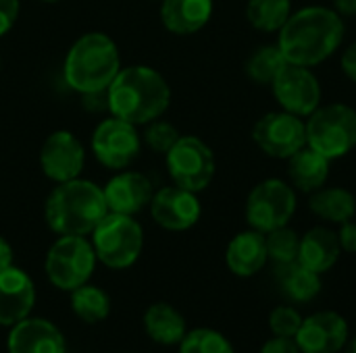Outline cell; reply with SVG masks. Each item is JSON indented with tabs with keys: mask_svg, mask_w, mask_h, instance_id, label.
<instances>
[{
	"mask_svg": "<svg viewBox=\"0 0 356 353\" xmlns=\"http://www.w3.org/2000/svg\"><path fill=\"white\" fill-rule=\"evenodd\" d=\"M344 35V17L332 6L311 4L292 10L286 25L277 31V46L288 62L313 69L340 50Z\"/></svg>",
	"mask_w": 356,
	"mask_h": 353,
	"instance_id": "cell-1",
	"label": "cell"
},
{
	"mask_svg": "<svg viewBox=\"0 0 356 353\" xmlns=\"http://www.w3.org/2000/svg\"><path fill=\"white\" fill-rule=\"evenodd\" d=\"M169 104V81L148 64L121 67L106 89V108L111 117L123 119L136 127L161 119Z\"/></svg>",
	"mask_w": 356,
	"mask_h": 353,
	"instance_id": "cell-2",
	"label": "cell"
},
{
	"mask_svg": "<svg viewBox=\"0 0 356 353\" xmlns=\"http://www.w3.org/2000/svg\"><path fill=\"white\" fill-rule=\"evenodd\" d=\"M108 214L104 191L90 179L56 183L44 204V221L56 235H90Z\"/></svg>",
	"mask_w": 356,
	"mask_h": 353,
	"instance_id": "cell-3",
	"label": "cell"
},
{
	"mask_svg": "<svg viewBox=\"0 0 356 353\" xmlns=\"http://www.w3.org/2000/svg\"><path fill=\"white\" fill-rule=\"evenodd\" d=\"M119 71V46L102 31H88L79 35L71 44L63 64L67 85L81 96L104 94Z\"/></svg>",
	"mask_w": 356,
	"mask_h": 353,
	"instance_id": "cell-4",
	"label": "cell"
},
{
	"mask_svg": "<svg viewBox=\"0 0 356 353\" xmlns=\"http://www.w3.org/2000/svg\"><path fill=\"white\" fill-rule=\"evenodd\" d=\"M307 146L338 160L348 156L356 148V108L346 102L321 104L307 119Z\"/></svg>",
	"mask_w": 356,
	"mask_h": 353,
	"instance_id": "cell-5",
	"label": "cell"
},
{
	"mask_svg": "<svg viewBox=\"0 0 356 353\" xmlns=\"http://www.w3.org/2000/svg\"><path fill=\"white\" fill-rule=\"evenodd\" d=\"M90 237L98 262L113 270L134 266L144 250V229L129 214L108 212Z\"/></svg>",
	"mask_w": 356,
	"mask_h": 353,
	"instance_id": "cell-6",
	"label": "cell"
},
{
	"mask_svg": "<svg viewBox=\"0 0 356 353\" xmlns=\"http://www.w3.org/2000/svg\"><path fill=\"white\" fill-rule=\"evenodd\" d=\"M96 262L98 258L90 239L83 235H58L46 252L44 273L56 289L71 293L90 281Z\"/></svg>",
	"mask_w": 356,
	"mask_h": 353,
	"instance_id": "cell-7",
	"label": "cell"
},
{
	"mask_svg": "<svg viewBox=\"0 0 356 353\" xmlns=\"http://www.w3.org/2000/svg\"><path fill=\"white\" fill-rule=\"evenodd\" d=\"M298 208V191L286 179H265L257 183L244 206V216L250 229L271 233L280 227L290 225Z\"/></svg>",
	"mask_w": 356,
	"mask_h": 353,
	"instance_id": "cell-8",
	"label": "cell"
},
{
	"mask_svg": "<svg viewBox=\"0 0 356 353\" xmlns=\"http://www.w3.org/2000/svg\"><path fill=\"white\" fill-rule=\"evenodd\" d=\"M165 160L173 185L184 187L188 191L200 193L215 179V154L211 146L196 135H181L175 146L165 154Z\"/></svg>",
	"mask_w": 356,
	"mask_h": 353,
	"instance_id": "cell-9",
	"label": "cell"
},
{
	"mask_svg": "<svg viewBox=\"0 0 356 353\" xmlns=\"http://www.w3.org/2000/svg\"><path fill=\"white\" fill-rule=\"evenodd\" d=\"M252 141L269 158L288 160L307 146V121L282 108L271 110L254 123Z\"/></svg>",
	"mask_w": 356,
	"mask_h": 353,
	"instance_id": "cell-10",
	"label": "cell"
},
{
	"mask_svg": "<svg viewBox=\"0 0 356 353\" xmlns=\"http://www.w3.org/2000/svg\"><path fill=\"white\" fill-rule=\"evenodd\" d=\"M90 148L102 166L111 171H123L138 158L142 150V135L138 133L136 125L117 117H108L96 125Z\"/></svg>",
	"mask_w": 356,
	"mask_h": 353,
	"instance_id": "cell-11",
	"label": "cell"
},
{
	"mask_svg": "<svg viewBox=\"0 0 356 353\" xmlns=\"http://www.w3.org/2000/svg\"><path fill=\"white\" fill-rule=\"evenodd\" d=\"M282 110L307 119L323 104L319 77L309 67L288 62L269 85Z\"/></svg>",
	"mask_w": 356,
	"mask_h": 353,
	"instance_id": "cell-12",
	"label": "cell"
},
{
	"mask_svg": "<svg viewBox=\"0 0 356 353\" xmlns=\"http://www.w3.org/2000/svg\"><path fill=\"white\" fill-rule=\"evenodd\" d=\"M86 166V148L67 129L52 131L40 148V169L46 179L65 183L77 179Z\"/></svg>",
	"mask_w": 356,
	"mask_h": 353,
	"instance_id": "cell-13",
	"label": "cell"
},
{
	"mask_svg": "<svg viewBox=\"0 0 356 353\" xmlns=\"http://www.w3.org/2000/svg\"><path fill=\"white\" fill-rule=\"evenodd\" d=\"M150 216L165 231H188L202 216V204L198 193L177 185H167L154 191L150 200Z\"/></svg>",
	"mask_w": 356,
	"mask_h": 353,
	"instance_id": "cell-14",
	"label": "cell"
},
{
	"mask_svg": "<svg viewBox=\"0 0 356 353\" xmlns=\"http://www.w3.org/2000/svg\"><path fill=\"white\" fill-rule=\"evenodd\" d=\"M300 353H338L348 341V322L334 310L315 312L302 318L294 337Z\"/></svg>",
	"mask_w": 356,
	"mask_h": 353,
	"instance_id": "cell-15",
	"label": "cell"
},
{
	"mask_svg": "<svg viewBox=\"0 0 356 353\" xmlns=\"http://www.w3.org/2000/svg\"><path fill=\"white\" fill-rule=\"evenodd\" d=\"M106 208L108 212L117 214H129L136 216L146 206H150V200L154 196L152 181L138 171H117L113 179L102 187Z\"/></svg>",
	"mask_w": 356,
	"mask_h": 353,
	"instance_id": "cell-16",
	"label": "cell"
},
{
	"mask_svg": "<svg viewBox=\"0 0 356 353\" xmlns=\"http://www.w3.org/2000/svg\"><path fill=\"white\" fill-rule=\"evenodd\" d=\"M8 353H67L65 335L46 318L27 316L13 325L6 337Z\"/></svg>",
	"mask_w": 356,
	"mask_h": 353,
	"instance_id": "cell-17",
	"label": "cell"
},
{
	"mask_svg": "<svg viewBox=\"0 0 356 353\" xmlns=\"http://www.w3.org/2000/svg\"><path fill=\"white\" fill-rule=\"evenodd\" d=\"M35 306L31 277L15 264L0 273V327H13L27 318Z\"/></svg>",
	"mask_w": 356,
	"mask_h": 353,
	"instance_id": "cell-18",
	"label": "cell"
},
{
	"mask_svg": "<svg viewBox=\"0 0 356 353\" xmlns=\"http://www.w3.org/2000/svg\"><path fill=\"white\" fill-rule=\"evenodd\" d=\"M269 262L267 254V239L265 233L248 229L232 237L225 250V264L227 268L242 279L259 275Z\"/></svg>",
	"mask_w": 356,
	"mask_h": 353,
	"instance_id": "cell-19",
	"label": "cell"
},
{
	"mask_svg": "<svg viewBox=\"0 0 356 353\" xmlns=\"http://www.w3.org/2000/svg\"><path fill=\"white\" fill-rule=\"evenodd\" d=\"M213 0H161V23L175 35L200 31L213 17Z\"/></svg>",
	"mask_w": 356,
	"mask_h": 353,
	"instance_id": "cell-20",
	"label": "cell"
},
{
	"mask_svg": "<svg viewBox=\"0 0 356 353\" xmlns=\"http://www.w3.org/2000/svg\"><path fill=\"white\" fill-rule=\"evenodd\" d=\"M342 248L338 235L330 227H313L305 235H300L298 264L307 266L313 273H327L340 260Z\"/></svg>",
	"mask_w": 356,
	"mask_h": 353,
	"instance_id": "cell-21",
	"label": "cell"
},
{
	"mask_svg": "<svg viewBox=\"0 0 356 353\" xmlns=\"http://www.w3.org/2000/svg\"><path fill=\"white\" fill-rule=\"evenodd\" d=\"M286 162H288V169H286L288 181L296 191L313 193V191L321 189L323 185H327L332 160H327L313 148L305 146L294 156H290Z\"/></svg>",
	"mask_w": 356,
	"mask_h": 353,
	"instance_id": "cell-22",
	"label": "cell"
},
{
	"mask_svg": "<svg viewBox=\"0 0 356 353\" xmlns=\"http://www.w3.org/2000/svg\"><path fill=\"white\" fill-rule=\"evenodd\" d=\"M142 325H144L146 335L154 343L167 345V347L179 345V341L188 333V322H186L184 314L177 308H173L171 304H165V302L152 304L144 312Z\"/></svg>",
	"mask_w": 356,
	"mask_h": 353,
	"instance_id": "cell-23",
	"label": "cell"
},
{
	"mask_svg": "<svg viewBox=\"0 0 356 353\" xmlns=\"http://www.w3.org/2000/svg\"><path fill=\"white\" fill-rule=\"evenodd\" d=\"M309 208L317 218L330 225H342L355 218L356 196L346 187L323 185L321 189L309 193Z\"/></svg>",
	"mask_w": 356,
	"mask_h": 353,
	"instance_id": "cell-24",
	"label": "cell"
},
{
	"mask_svg": "<svg viewBox=\"0 0 356 353\" xmlns=\"http://www.w3.org/2000/svg\"><path fill=\"white\" fill-rule=\"evenodd\" d=\"M277 268H280L282 291L290 302L309 304L321 293L323 283H321L319 273H313V270H309L307 266H302L298 262L288 264V266H277Z\"/></svg>",
	"mask_w": 356,
	"mask_h": 353,
	"instance_id": "cell-25",
	"label": "cell"
},
{
	"mask_svg": "<svg viewBox=\"0 0 356 353\" xmlns=\"http://www.w3.org/2000/svg\"><path fill=\"white\" fill-rule=\"evenodd\" d=\"M69 304H71L73 314L81 322H88V325L102 322L111 314V298L106 295L104 289L90 285V283L73 289L69 295Z\"/></svg>",
	"mask_w": 356,
	"mask_h": 353,
	"instance_id": "cell-26",
	"label": "cell"
},
{
	"mask_svg": "<svg viewBox=\"0 0 356 353\" xmlns=\"http://www.w3.org/2000/svg\"><path fill=\"white\" fill-rule=\"evenodd\" d=\"M292 15V0H248L246 19L263 33H277Z\"/></svg>",
	"mask_w": 356,
	"mask_h": 353,
	"instance_id": "cell-27",
	"label": "cell"
},
{
	"mask_svg": "<svg viewBox=\"0 0 356 353\" xmlns=\"http://www.w3.org/2000/svg\"><path fill=\"white\" fill-rule=\"evenodd\" d=\"M288 64L277 44L259 46L246 60V75L250 81L259 85H271L280 71Z\"/></svg>",
	"mask_w": 356,
	"mask_h": 353,
	"instance_id": "cell-28",
	"label": "cell"
},
{
	"mask_svg": "<svg viewBox=\"0 0 356 353\" xmlns=\"http://www.w3.org/2000/svg\"><path fill=\"white\" fill-rule=\"evenodd\" d=\"M267 239V254L269 262L275 266H288L298 262V250H300V235L292 227H280L265 235Z\"/></svg>",
	"mask_w": 356,
	"mask_h": 353,
	"instance_id": "cell-29",
	"label": "cell"
},
{
	"mask_svg": "<svg viewBox=\"0 0 356 353\" xmlns=\"http://www.w3.org/2000/svg\"><path fill=\"white\" fill-rule=\"evenodd\" d=\"M177 347L179 353H236L225 335L207 327L188 331Z\"/></svg>",
	"mask_w": 356,
	"mask_h": 353,
	"instance_id": "cell-30",
	"label": "cell"
},
{
	"mask_svg": "<svg viewBox=\"0 0 356 353\" xmlns=\"http://www.w3.org/2000/svg\"><path fill=\"white\" fill-rule=\"evenodd\" d=\"M179 137H181V133L177 131V127L171 125L169 121H163V119H156V121L148 123L146 131L142 135L144 144L150 150H154L156 154H167L175 146V141Z\"/></svg>",
	"mask_w": 356,
	"mask_h": 353,
	"instance_id": "cell-31",
	"label": "cell"
},
{
	"mask_svg": "<svg viewBox=\"0 0 356 353\" xmlns=\"http://www.w3.org/2000/svg\"><path fill=\"white\" fill-rule=\"evenodd\" d=\"M300 325H302V316L292 306H277L269 314V329H271V333L275 337H290V339H294L298 329H300Z\"/></svg>",
	"mask_w": 356,
	"mask_h": 353,
	"instance_id": "cell-32",
	"label": "cell"
},
{
	"mask_svg": "<svg viewBox=\"0 0 356 353\" xmlns=\"http://www.w3.org/2000/svg\"><path fill=\"white\" fill-rule=\"evenodd\" d=\"M19 12H21L19 0H0V37L15 27Z\"/></svg>",
	"mask_w": 356,
	"mask_h": 353,
	"instance_id": "cell-33",
	"label": "cell"
},
{
	"mask_svg": "<svg viewBox=\"0 0 356 353\" xmlns=\"http://www.w3.org/2000/svg\"><path fill=\"white\" fill-rule=\"evenodd\" d=\"M338 241L342 252L346 254H356V223L355 221H346L342 225H338Z\"/></svg>",
	"mask_w": 356,
	"mask_h": 353,
	"instance_id": "cell-34",
	"label": "cell"
},
{
	"mask_svg": "<svg viewBox=\"0 0 356 353\" xmlns=\"http://www.w3.org/2000/svg\"><path fill=\"white\" fill-rule=\"evenodd\" d=\"M259 353H300L298 350V345H296V341L294 339H290V337H271L263 347H261V352Z\"/></svg>",
	"mask_w": 356,
	"mask_h": 353,
	"instance_id": "cell-35",
	"label": "cell"
},
{
	"mask_svg": "<svg viewBox=\"0 0 356 353\" xmlns=\"http://www.w3.org/2000/svg\"><path fill=\"white\" fill-rule=\"evenodd\" d=\"M340 67H342V73H344L353 83H356V42H353L350 46H346V50L342 52Z\"/></svg>",
	"mask_w": 356,
	"mask_h": 353,
	"instance_id": "cell-36",
	"label": "cell"
},
{
	"mask_svg": "<svg viewBox=\"0 0 356 353\" xmlns=\"http://www.w3.org/2000/svg\"><path fill=\"white\" fill-rule=\"evenodd\" d=\"M13 260H15V254H13V248L10 243L0 235V273L8 266H13Z\"/></svg>",
	"mask_w": 356,
	"mask_h": 353,
	"instance_id": "cell-37",
	"label": "cell"
},
{
	"mask_svg": "<svg viewBox=\"0 0 356 353\" xmlns=\"http://www.w3.org/2000/svg\"><path fill=\"white\" fill-rule=\"evenodd\" d=\"M332 8L340 17H355L356 15V0H332Z\"/></svg>",
	"mask_w": 356,
	"mask_h": 353,
	"instance_id": "cell-38",
	"label": "cell"
},
{
	"mask_svg": "<svg viewBox=\"0 0 356 353\" xmlns=\"http://www.w3.org/2000/svg\"><path fill=\"white\" fill-rule=\"evenodd\" d=\"M344 353H356V337L355 339H348L346 345H344Z\"/></svg>",
	"mask_w": 356,
	"mask_h": 353,
	"instance_id": "cell-39",
	"label": "cell"
},
{
	"mask_svg": "<svg viewBox=\"0 0 356 353\" xmlns=\"http://www.w3.org/2000/svg\"><path fill=\"white\" fill-rule=\"evenodd\" d=\"M42 2H58V0H42Z\"/></svg>",
	"mask_w": 356,
	"mask_h": 353,
	"instance_id": "cell-40",
	"label": "cell"
},
{
	"mask_svg": "<svg viewBox=\"0 0 356 353\" xmlns=\"http://www.w3.org/2000/svg\"><path fill=\"white\" fill-rule=\"evenodd\" d=\"M0 69H2V56H0Z\"/></svg>",
	"mask_w": 356,
	"mask_h": 353,
	"instance_id": "cell-41",
	"label": "cell"
},
{
	"mask_svg": "<svg viewBox=\"0 0 356 353\" xmlns=\"http://www.w3.org/2000/svg\"><path fill=\"white\" fill-rule=\"evenodd\" d=\"M129 353H134V352H129Z\"/></svg>",
	"mask_w": 356,
	"mask_h": 353,
	"instance_id": "cell-42",
	"label": "cell"
}]
</instances>
